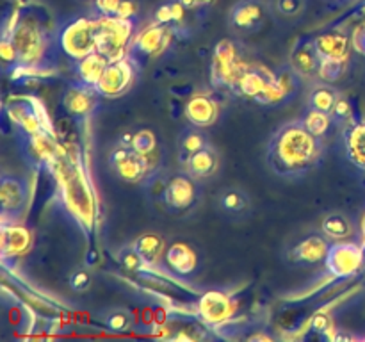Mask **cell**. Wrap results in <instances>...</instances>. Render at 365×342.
<instances>
[{"instance_id":"1","label":"cell","mask_w":365,"mask_h":342,"mask_svg":"<svg viewBox=\"0 0 365 342\" xmlns=\"http://www.w3.org/2000/svg\"><path fill=\"white\" fill-rule=\"evenodd\" d=\"M323 139L314 135L302 120L280 125L267 141L266 160L274 175L298 180L319 164Z\"/></svg>"},{"instance_id":"2","label":"cell","mask_w":365,"mask_h":342,"mask_svg":"<svg viewBox=\"0 0 365 342\" xmlns=\"http://www.w3.org/2000/svg\"><path fill=\"white\" fill-rule=\"evenodd\" d=\"M96 25L98 18L91 13L86 16H75L56 28V39L61 53L73 59L88 56L96 50Z\"/></svg>"},{"instance_id":"3","label":"cell","mask_w":365,"mask_h":342,"mask_svg":"<svg viewBox=\"0 0 365 342\" xmlns=\"http://www.w3.org/2000/svg\"><path fill=\"white\" fill-rule=\"evenodd\" d=\"M139 20H121V18H98L96 25V52L109 61L127 56L132 39L138 34Z\"/></svg>"},{"instance_id":"4","label":"cell","mask_w":365,"mask_h":342,"mask_svg":"<svg viewBox=\"0 0 365 342\" xmlns=\"http://www.w3.org/2000/svg\"><path fill=\"white\" fill-rule=\"evenodd\" d=\"M109 167L120 180L130 184H146L155 177L152 159L135 152L132 146L118 145L109 153Z\"/></svg>"},{"instance_id":"5","label":"cell","mask_w":365,"mask_h":342,"mask_svg":"<svg viewBox=\"0 0 365 342\" xmlns=\"http://www.w3.org/2000/svg\"><path fill=\"white\" fill-rule=\"evenodd\" d=\"M21 157L31 170H52L59 160V146L50 132H36V134H21L14 132Z\"/></svg>"},{"instance_id":"6","label":"cell","mask_w":365,"mask_h":342,"mask_svg":"<svg viewBox=\"0 0 365 342\" xmlns=\"http://www.w3.org/2000/svg\"><path fill=\"white\" fill-rule=\"evenodd\" d=\"M246 64L239 59L237 46L232 39H220L210 59V84L217 89H234Z\"/></svg>"},{"instance_id":"7","label":"cell","mask_w":365,"mask_h":342,"mask_svg":"<svg viewBox=\"0 0 365 342\" xmlns=\"http://www.w3.org/2000/svg\"><path fill=\"white\" fill-rule=\"evenodd\" d=\"M173 38L175 34L171 31V27H166V25H160L153 21L152 25H148V27L143 28V31H139L134 36L130 46H128L127 57L139 70H145L146 64L153 57L159 56L170 45Z\"/></svg>"},{"instance_id":"8","label":"cell","mask_w":365,"mask_h":342,"mask_svg":"<svg viewBox=\"0 0 365 342\" xmlns=\"http://www.w3.org/2000/svg\"><path fill=\"white\" fill-rule=\"evenodd\" d=\"M81 166H73L70 177L66 178L64 185V203L68 210L73 212L82 223L91 228L93 219H95V198L91 195L88 180L84 178Z\"/></svg>"},{"instance_id":"9","label":"cell","mask_w":365,"mask_h":342,"mask_svg":"<svg viewBox=\"0 0 365 342\" xmlns=\"http://www.w3.org/2000/svg\"><path fill=\"white\" fill-rule=\"evenodd\" d=\"M364 262V246L356 242H331L324 259L327 271L337 280L355 276L362 269Z\"/></svg>"},{"instance_id":"10","label":"cell","mask_w":365,"mask_h":342,"mask_svg":"<svg viewBox=\"0 0 365 342\" xmlns=\"http://www.w3.org/2000/svg\"><path fill=\"white\" fill-rule=\"evenodd\" d=\"M166 207L173 212H184L196 205L200 200L198 178L189 175L187 171H177L171 175L170 180L164 184L163 195H160Z\"/></svg>"},{"instance_id":"11","label":"cell","mask_w":365,"mask_h":342,"mask_svg":"<svg viewBox=\"0 0 365 342\" xmlns=\"http://www.w3.org/2000/svg\"><path fill=\"white\" fill-rule=\"evenodd\" d=\"M4 116L9 118L14 132L21 134H36V132H50L53 134L48 120L45 116V110L41 113L39 103L32 100H14V102L4 105Z\"/></svg>"},{"instance_id":"12","label":"cell","mask_w":365,"mask_h":342,"mask_svg":"<svg viewBox=\"0 0 365 342\" xmlns=\"http://www.w3.org/2000/svg\"><path fill=\"white\" fill-rule=\"evenodd\" d=\"M139 71L141 70L127 56L110 61L103 71L102 78L96 84V89L103 98H116V96L125 95L134 86Z\"/></svg>"},{"instance_id":"13","label":"cell","mask_w":365,"mask_h":342,"mask_svg":"<svg viewBox=\"0 0 365 342\" xmlns=\"http://www.w3.org/2000/svg\"><path fill=\"white\" fill-rule=\"evenodd\" d=\"M100 98H103V96L100 95L95 86L84 84V82H81L77 78V81L70 82L66 86V89L63 93V98H61V103H63L64 110L73 120H86V118L95 113Z\"/></svg>"},{"instance_id":"14","label":"cell","mask_w":365,"mask_h":342,"mask_svg":"<svg viewBox=\"0 0 365 342\" xmlns=\"http://www.w3.org/2000/svg\"><path fill=\"white\" fill-rule=\"evenodd\" d=\"M29 200V182L20 175L2 173L0 177V207L2 221H16Z\"/></svg>"},{"instance_id":"15","label":"cell","mask_w":365,"mask_h":342,"mask_svg":"<svg viewBox=\"0 0 365 342\" xmlns=\"http://www.w3.org/2000/svg\"><path fill=\"white\" fill-rule=\"evenodd\" d=\"M267 20L264 0H237L228 13V25L242 34H252L262 28Z\"/></svg>"},{"instance_id":"16","label":"cell","mask_w":365,"mask_h":342,"mask_svg":"<svg viewBox=\"0 0 365 342\" xmlns=\"http://www.w3.org/2000/svg\"><path fill=\"white\" fill-rule=\"evenodd\" d=\"M235 312L234 299L221 291H209L198 299L196 314L207 326L220 328L227 321L232 319V314Z\"/></svg>"},{"instance_id":"17","label":"cell","mask_w":365,"mask_h":342,"mask_svg":"<svg viewBox=\"0 0 365 342\" xmlns=\"http://www.w3.org/2000/svg\"><path fill=\"white\" fill-rule=\"evenodd\" d=\"M31 248V234L25 227L16 221H2V234H0V253L4 260L25 255Z\"/></svg>"},{"instance_id":"18","label":"cell","mask_w":365,"mask_h":342,"mask_svg":"<svg viewBox=\"0 0 365 342\" xmlns=\"http://www.w3.org/2000/svg\"><path fill=\"white\" fill-rule=\"evenodd\" d=\"M291 66L298 71L302 77H314L319 75L321 59L317 56L314 38H299L291 50Z\"/></svg>"},{"instance_id":"19","label":"cell","mask_w":365,"mask_h":342,"mask_svg":"<svg viewBox=\"0 0 365 342\" xmlns=\"http://www.w3.org/2000/svg\"><path fill=\"white\" fill-rule=\"evenodd\" d=\"M328 249H330V242H328L327 235L312 234L309 237L302 239L292 248L291 259L296 264H302V266H312V264L324 262V259L328 255Z\"/></svg>"},{"instance_id":"20","label":"cell","mask_w":365,"mask_h":342,"mask_svg":"<svg viewBox=\"0 0 365 342\" xmlns=\"http://www.w3.org/2000/svg\"><path fill=\"white\" fill-rule=\"evenodd\" d=\"M349 39L344 32L328 31L314 38L321 61H346L349 56Z\"/></svg>"},{"instance_id":"21","label":"cell","mask_w":365,"mask_h":342,"mask_svg":"<svg viewBox=\"0 0 365 342\" xmlns=\"http://www.w3.org/2000/svg\"><path fill=\"white\" fill-rule=\"evenodd\" d=\"M184 114L191 125L207 128L210 127V125L216 123L220 109H217V103L214 102L210 96L195 95L187 100V103H185Z\"/></svg>"},{"instance_id":"22","label":"cell","mask_w":365,"mask_h":342,"mask_svg":"<svg viewBox=\"0 0 365 342\" xmlns=\"http://www.w3.org/2000/svg\"><path fill=\"white\" fill-rule=\"evenodd\" d=\"M164 260H166V266L175 274H180V276H189L198 267L196 253L192 252L191 246L182 241H177L168 246L166 252H164Z\"/></svg>"},{"instance_id":"23","label":"cell","mask_w":365,"mask_h":342,"mask_svg":"<svg viewBox=\"0 0 365 342\" xmlns=\"http://www.w3.org/2000/svg\"><path fill=\"white\" fill-rule=\"evenodd\" d=\"M271 78H273V71L255 66H245V70L241 71L232 91L241 96H246V98L255 100L267 88Z\"/></svg>"},{"instance_id":"24","label":"cell","mask_w":365,"mask_h":342,"mask_svg":"<svg viewBox=\"0 0 365 342\" xmlns=\"http://www.w3.org/2000/svg\"><path fill=\"white\" fill-rule=\"evenodd\" d=\"M73 71L77 75V78L84 84L95 86L98 84V81L102 78L103 71H106L107 64L110 63L106 56H102L100 52H91L88 56L81 57V59H73Z\"/></svg>"},{"instance_id":"25","label":"cell","mask_w":365,"mask_h":342,"mask_svg":"<svg viewBox=\"0 0 365 342\" xmlns=\"http://www.w3.org/2000/svg\"><path fill=\"white\" fill-rule=\"evenodd\" d=\"M207 145H210L209 135L205 134V130H203L202 127L191 125V127L184 128L177 138V153L180 166L184 167L185 164H187V160L191 159L196 152L205 148Z\"/></svg>"},{"instance_id":"26","label":"cell","mask_w":365,"mask_h":342,"mask_svg":"<svg viewBox=\"0 0 365 342\" xmlns=\"http://www.w3.org/2000/svg\"><path fill=\"white\" fill-rule=\"evenodd\" d=\"M220 167V153L214 148L212 145H207L205 148H202L200 152H196L191 159L187 160V164L184 166V170L189 175H192L195 178L202 180V178L212 177L214 173Z\"/></svg>"},{"instance_id":"27","label":"cell","mask_w":365,"mask_h":342,"mask_svg":"<svg viewBox=\"0 0 365 342\" xmlns=\"http://www.w3.org/2000/svg\"><path fill=\"white\" fill-rule=\"evenodd\" d=\"M220 207L230 216H242L252 207L248 192L241 187H228L220 195Z\"/></svg>"},{"instance_id":"28","label":"cell","mask_w":365,"mask_h":342,"mask_svg":"<svg viewBox=\"0 0 365 342\" xmlns=\"http://www.w3.org/2000/svg\"><path fill=\"white\" fill-rule=\"evenodd\" d=\"M341 93L330 84V82H319V84L314 86L309 93V98H307V107H312V109L324 110V113H331V109L337 103Z\"/></svg>"},{"instance_id":"29","label":"cell","mask_w":365,"mask_h":342,"mask_svg":"<svg viewBox=\"0 0 365 342\" xmlns=\"http://www.w3.org/2000/svg\"><path fill=\"white\" fill-rule=\"evenodd\" d=\"M346 153L349 160L365 170V123L351 125L346 132Z\"/></svg>"},{"instance_id":"30","label":"cell","mask_w":365,"mask_h":342,"mask_svg":"<svg viewBox=\"0 0 365 342\" xmlns=\"http://www.w3.org/2000/svg\"><path fill=\"white\" fill-rule=\"evenodd\" d=\"M135 252L139 253V256L143 259L145 266H152L159 260V256H163L164 253V239L157 234H143L135 239L134 242Z\"/></svg>"},{"instance_id":"31","label":"cell","mask_w":365,"mask_h":342,"mask_svg":"<svg viewBox=\"0 0 365 342\" xmlns=\"http://www.w3.org/2000/svg\"><path fill=\"white\" fill-rule=\"evenodd\" d=\"M121 145L132 146L135 152L143 153V155L152 159V155L157 150V135L153 134L150 128H139V130L125 134L123 138H121Z\"/></svg>"},{"instance_id":"32","label":"cell","mask_w":365,"mask_h":342,"mask_svg":"<svg viewBox=\"0 0 365 342\" xmlns=\"http://www.w3.org/2000/svg\"><path fill=\"white\" fill-rule=\"evenodd\" d=\"M100 321L113 333H127V331L132 330V324H134L132 314L127 309H121V306L103 310Z\"/></svg>"},{"instance_id":"33","label":"cell","mask_w":365,"mask_h":342,"mask_svg":"<svg viewBox=\"0 0 365 342\" xmlns=\"http://www.w3.org/2000/svg\"><path fill=\"white\" fill-rule=\"evenodd\" d=\"M321 230L328 239H335V241H342V239L349 237L353 232L351 221L344 216V214H328L321 223Z\"/></svg>"},{"instance_id":"34","label":"cell","mask_w":365,"mask_h":342,"mask_svg":"<svg viewBox=\"0 0 365 342\" xmlns=\"http://www.w3.org/2000/svg\"><path fill=\"white\" fill-rule=\"evenodd\" d=\"M303 121L307 128L312 132L314 135L323 139L327 135V132L330 130V127L334 125V120H331L330 113H324V110L319 109H312V107H307L303 116L299 118Z\"/></svg>"},{"instance_id":"35","label":"cell","mask_w":365,"mask_h":342,"mask_svg":"<svg viewBox=\"0 0 365 342\" xmlns=\"http://www.w3.org/2000/svg\"><path fill=\"white\" fill-rule=\"evenodd\" d=\"M307 0H274V11L282 18H298L305 11Z\"/></svg>"},{"instance_id":"36","label":"cell","mask_w":365,"mask_h":342,"mask_svg":"<svg viewBox=\"0 0 365 342\" xmlns=\"http://www.w3.org/2000/svg\"><path fill=\"white\" fill-rule=\"evenodd\" d=\"M123 0H95L89 13L95 18H118Z\"/></svg>"},{"instance_id":"37","label":"cell","mask_w":365,"mask_h":342,"mask_svg":"<svg viewBox=\"0 0 365 342\" xmlns=\"http://www.w3.org/2000/svg\"><path fill=\"white\" fill-rule=\"evenodd\" d=\"M346 61H321L319 64V78L324 82H337L344 73Z\"/></svg>"},{"instance_id":"38","label":"cell","mask_w":365,"mask_h":342,"mask_svg":"<svg viewBox=\"0 0 365 342\" xmlns=\"http://www.w3.org/2000/svg\"><path fill=\"white\" fill-rule=\"evenodd\" d=\"M331 120H334V125H339V127H342V125H346L348 121L353 120V107L351 103H349V100H346L344 96H339L337 103H335V107L331 109L330 113Z\"/></svg>"},{"instance_id":"39","label":"cell","mask_w":365,"mask_h":342,"mask_svg":"<svg viewBox=\"0 0 365 342\" xmlns=\"http://www.w3.org/2000/svg\"><path fill=\"white\" fill-rule=\"evenodd\" d=\"M118 259H120V262L123 264L125 269L128 271H139L143 269V266H145V262H143V259L139 256V253L135 252L134 244L125 246V248L118 253Z\"/></svg>"},{"instance_id":"40","label":"cell","mask_w":365,"mask_h":342,"mask_svg":"<svg viewBox=\"0 0 365 342\" xmlns=\"http://www.w3.org/2000/svg\"><path fill=\"white\" fill-rule=\"evenodd\" d=\"M91 273L88 269H77L70 276V287L75 292H84L91 287Z\"/></svg>"},{"instance_id":"41","label":"cell","mask_w":365,"mask_h":342,"mask_svg":"<svg viewBox=\"0 0 365 342\" xmlns=\"http://www.w3.org/2000/svg\"><path fill=\"white\" fill-rule=\"evenodd\" d=\"M310 330L319 335H328L331 331V319L327 314H317L310 321Z\"/></svg>"},{"instance_id":"42","label":"cell","mask_w":365,"mask_h":342,"mask_svg":"<svg viewBox=\"0 0 365 342\" xmlns=\"http://www.w3.org/2000/svg\"><path fill=\"white\" fill-rule=\"evenodd\" d=\"M180 4L191 14H198V13H205V11L212 6L214 0H180Z\"/></svg>"},{"instance_id":"43","label":"cell","mask_w":365,"mask_h":342,"mask_svg":"<svg viewBox=\"0 0 365 342\" xmlns=\"http://www.w3.org/2000/svg\"><path fill=\"white\" fill-rule=\"evenodd\" d=\"M351 45H353V48L360 53V56L365 57V21L364 24H360L359 27L353 31Z\"/></svg>"},{"instance_id":"44","label":"cell","mask_w":365,"mask_h":342,"mask_svg":"<svg viewBox=\"0 0 365 342\" xmlns=\"http://www.w3.org/2000/svg\"><path fill=\"white\" fill-rule=\"evenodd\" d=\"M84 2H91L93 4V2H95V0H84Z\"/></svg>"},{"instance_id":"45","label":"cell","mask_w":365,"mask_h":342,"mask_svg":"<svg viewBox=\"0 0 365 342\" xmlns=\"http://www.w3.org/2000/svg\"><path fill=\"white\" fill-rule=\"evenodd\" d=\"M362 227H364V234H365V219H364V224H362Z\"/></svg>"}]
</instances>
